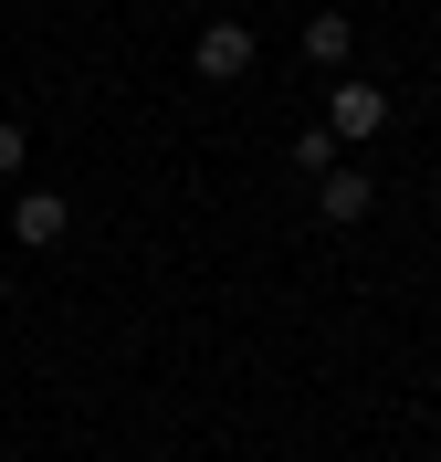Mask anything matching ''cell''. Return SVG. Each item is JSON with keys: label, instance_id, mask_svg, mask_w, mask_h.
<instances>
[{"label": "cell", "instance_id": "cell-1", "mask_svg": "<svg viewBox=\"0 0 441 462\" xmlns=\"http://www.w3.org/2000/svg\"><path fill=\"white\" fill-rule=\"evenodd\" d=\"M379 126H389V95L368 85V74H347L336 106H326V137H379Z\"/></svg>", "mask_w": 441, "mask_h": 462}, {"label": "cell", "instance_id": "cell-6", "mask_svg": "<svg viewBox=\"0 0 441 462\" xmlns=\"http://www.w3.org/2000/svg\"><path fill=\"white\" fill-rule=\"evenodd\" d=\"M294 169H305V179H336V137H326V126H305V137H294Z\"/></svg>", "mask_w": 441, "mask_h": 462}, {"label": "cell", "instance_id": "cell-5", "mask_svg": "<svg viewBox=\"0 0 441 462\" xmlns=\"http://www.w3.org/2000/svg\"><path fill=\"white\" fill-rule=\"evenodd\" d=\"M305 53H316V63H347L357 53V22H347V11H316V22H305Z\"/></svg>", "mask_w": 441, "mask_h": 462}, {"label": "cell", "instance_id": "cell-7", "mask_svg": "<svg viewBox=\"0 0 441 462\" xmlns=\"http://www.w3.org/2000/svg\"><path fill=\"white\" fill-rule=\"evenodd\" d=\"M22 169V126H11V116H0V179Z\"/></svg>", "mask_w": 441, "mask_h": 462}, {"label": "cell", "instance_id": "cell-4", "mask_svg": "<svg viewBox=\"0 0 441 462\" xmlns=\"http://www.w3.org/2000/svg\"><path fill=\"white\" fill-rule=\"evenodd\" d=\"M63 221H74V210H63V200H53V189H32V200H22V210H11V231H22L32 253H53V242H63Z\"/></svg>", "mask_w": 441, "mask_h": 462}, {"label": "cell", "instance_id": "cell-3", "mask_svg": "<svg viewBox=\"0 0 441 462\" xmlns=\"http://www.w3.org/2000/svg\"><path fill=\"white\" fill-rule=\"evenodd\" d=\"M368 200H379V189H368V179H357V169L316 179V221H336V231H347V221H368Z\"/></svg>", "mask_w": 441, "mask_h": 462}, {"label": "cell", "instance_id": "cell-2", "mask_svg": "<svg viewBox=\"0 0 441 462\" xmlns=\"http://www.w3.org/2000/svg\"><path fill=\"white\" fill-rule=\"evenodd\" d=\"M189 63H200L210 85H232V74H253V32H242V22H210L200 42H189Z\"/></svg>", "mask_w": 441, "mask_h": 462}]
</instances>
